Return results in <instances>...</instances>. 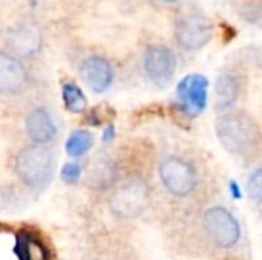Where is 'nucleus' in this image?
Listing matches in <instances>:
<instances>
[{
    "label": "nucleus",
    "mask_w": 262,
    "mask_h": 260,
    "mask_svg": "<svg viewBox=\"0 0 262 260\" xmlns=\"http://www.w3.org/2000/svg\"><path fill=\"white\" fill-rule=\"evenodd\" d=\"M150 201V193L147 185L140 179H129L120 184L111 199V211L120 219H135L144 213Z\"/></svg>",
    "instance_id": "3"
},
{
    "label": "nucleus",
    "mask_w": 262,
    "mask_h": 260,
    "mask_svg": "<svg viewBox=\"0 0 262 260\" xmlns=\"http://www.w3.org/2000/svg\"><path fill=\"white\" fill-rule=\"evenodd\" d=\"M15 173L26 187L41 190L52 181L55 156L46 146L29 144L15 156Z\"/></svg>",
    "instance_id": "2"
},
{
    "label": "nucleus",
    "mask_w": 262,
    "mask_h": 260,
    "mask_svg": "<svg viewBox=\"0 0 262 260\" xmlns=\"http://www.w3.org/2000/svg\"><path fill=\"white\" fill-rule=\"evenodd\" d=\"M80 74L88 87L97 93L107 90L114 81V69L111 63L98 55L88 57L80 66Z\"/></svg>",
    "instance_id": "9"
},
{
    "label": "nucleus",
    "mask_w": 262,
    "mask_h": 260,
    "mask_svg": "<svg viewBox=\"0 0 262 260\" xmlns=\"http://www.w3.org/2000/svg\"><path fill=\"white\" fill-rule=\"evenodd\" d=\"M216 135L221 146L239 158H252L262 150L259 124L246 112H229L218 118Z\"/></svg>",
    "instance_id": "1"
},
{
    "label": "nucleus",
    "mask_w": 262,
    "mask_h": 260,
    "mask_svg": "<svg viewBox=\"0 0 262 260\" xmlns=\"http://www.w3.org/2000/svg\"><path fill=\"white\" fill-rule=\"evenodd\" d=\"M160 178L166 190L178 198L189 196L195 190L198 182L196 172L192 164L177 156L166 158L161 162Z\"/></svg>",
    "instance_id": "6"
},
{
    "label": "nucleus",
    "mask_w": 262,
    "mask_h": 260,
    "mask_svg": "<svg viewBox=\"0 0 262 260\" xmlns=\"http://www.w3.org/2000/svg\"><path fill=\"white\" fill-rule=\"evenodd\" d=\"M175 37L184 51H198L212 40L213 26L203 14L187 12L177 20Z\"/></svg>",
    "instance_id": "5"
},
{
    "label": "nucleus",
    "mask_w": 262,
    "mask_h": 260,
    "mask_svg": "<svg viewBox=\"0 0 262 260\" xmlns=\"http://www.w3.org/2000/svg\"><path fill=\"white\" fill-rule=\"evenodd\" d=\"M158 2H163V3H175L178 0H158Z\"/></svg>",
    "instance_id": "22"
},
{
    "label": "nucleus",
    "mask_w": 262,
    "mask_h": 260,
    "mask_svg": "<svg viewBox=\"0 0 262 260\" xmlns=\"http://www.w3.org/2000/svg\"><path fill=\"white\" fill-rule=\"evenodd\" d=\"M207 89L209 81L204 75H186L177 86V100L180 109L189 116L200 115L207 104Z\"/></svg>",
    "instance_id": "7"
},
{
    "label": "nucleus",
    "mask_w": 262,
    "mask_h": 260,
    "mask_svg": "<svg viewBox=\"0 0 262 260\" xmlns=\"http://www.w3.org/2000/svg\"><path fill=\"white\" fill-rule=\"evenodd\" d=\"M61 98L64 107L71 113H81L86 109L88 100L83 90L74 83H64L61 87Z\"/></svg>",
    "instance_id": "16"
},
{
    "label": "nucleus",
    "mask_w": 262,
    "mask_h": 260,
    "mask_svg": "<svg viewBox=\"0 0 262 260\" xmlns=\"http://www.w3.org/2000/svg\"><path fill=\"white\" fill-rule=\"evenodd\" d=\"M239 97V83L238 80L230 75H221L215 83V104L218 110H227L232 107Z\"/></svg>",
    "instance_id": "13"
},
{
    "label": "nucleus",
    "mask_w": 262,
    "mask_h": 260,
    "mask_svg": "<svg viewBox=\"0 0 262 260\" xmlns=\"http://www.w3.org/2000/svg\"><path fill=\"white\" fill-rule=\"evenodd\" d=\"M11 46L14 49V52L17 55H31L34 54L38 46H40V38L34 31H20L14 35V38L11 40Z\"/></svg>",
    "instance_id": "17"
},
{
    "label": "nucleus",
    "mask_w": 262,
    "mask_h": 260,
    "mask_svg": "<svg viewBox=\"0 0 262 260\" xmlns=\"http://www.w3.org/2000/svg\"><path fill=\"white\" fill-rule=\"evenodd\" d=\"M25 130L32 144L46 146L57 136V126L46 109H32L25 118Z\"/></svg>",
    "instance_id": "10"
},
{
    "label": "nucleus",
    "mask_w": 262,
    "mask_h": 260,
    "mask_svg": "<svg viewBox=\"0 0 262 260\" xmlns=\"http://www.w3.org/2000/svg\"><path fill=\"white\" fill-rule=\"evenodd\" d=\"M117 179V167L115 164L107 158H97L92 161L88 170V184L92 188L103 190L111 185H114Z\"/></svg>",
    "instance_id": "12"
},
{
    "label": "nucleus",
    "mask_w": 262,
    "mask_h": 260,
    "mask_svg": "<svg viewBox=\"0 0 262 260\" xmlns=\"http://www.w3.org/2000/svg\"><path fill=\"white\" fill-rule=\"evenodd\" d=\"M114 136H115V129H114V126H107V127L104 129V133H103V141L107 143V141L114 139Z\"/></svg>",
    "instance_id": "20"
},
{
    "label": "nucleus",
    "mask_w": 262,
    "mask_h": 260,
    "mask_svg": "<svg viewBox=\"0 0 262 260\" xmlns=\"http://www.w3.org/2000/svg\"><path fill=\"white\" fill-rule=\"evenodd\" d=\"M95 260H107V259H95Z\"/></svg>",
    "instance_id": "23"
},
{
    "label": "nucleus",
    "mask_w": 262,
    "mask_h": 260,
    "mask_svg": "<svg viewBox=\"0 0 262 260\" xmlns=\"http://www.w3.org/2000/svg\"><path fill=\"white\" fill-rule=\"evenodd\" d=\"M203 225L209 239L220 248H232L239 241V224L224 207L209 208L203 218Z\"/></svg>",
    "instance_id": "4"
},
{
    "label": "nucleus",
    "mask_w": 262,
    "mask_h": 260,
    "mask_svg": "<svg viewBox=\"0 0 262 260\" xmlns=\"http://www.w3.org/2000/svg\"><path fill=\"white\" fill-rule=\"evenodd\" d=\"M230 190H232V195L236 198V199H239L241 198V192H239V187L235 184V182H230Z\"/></svg>",
    "instance_id": "21"
},
{
    "label": "nucleus",
    "mask_w": 262,
    "mask_h": 260,
    "mask_svg": "<svg viewBox=\"0 0 262 260\" xmlns=\"http://www.w3.org/2000/svg\"><path fill=\"white\" fill-rule=\"evenodd\" d=\"M28 83L25 66L12 55L0 54V93H18Z\"/></svg>",
    "instance_id": "11"
},
{
    "label": "nucleus",
    "mask_w": 262,
    "mask_h": 260,
    "mask_svg": "<svg viewBox=\"0 0 262 260\" xmlns=\"http://www.w3.org/2000/svg\"><path fill=\"white\" fill-rule=\"evenodd\" d=\"M94 146V135L88 130L78 129L71 132L66 139L64 149L71 158H81L84 156Z\"/></svg>",
    "instance_id": "15"
},
{
    "label": "nucleus",
    "mask_w": 262,
    "mask_h": 260,
    "mask_svg": "<svg viewBox=\"0 0 262 260\" xmlns=\"http://www.w3.org/2000/svg\"><path fill=\"white\" fill-rule=\"evenodd\" d=\"M143 67H144L147 78L154 84L164 87L172 81L175 75L177 57L169 48L155 44V46L147 48V51L144 52Z\"/></svg>",
    "instance_id": "8"
},
{
    "label": "nucleus",
    "mask_w": 262,
    "mask_h": 260,
    "mask_svg": "<svg viewBox=\"0 0 262 260\" xmlns=\"http://www.w3.org/2000/svg\"><path fill=\"white\" fill-rule=\"evenodd\" d=\"M15 254L18 260H49V251L45 244L31 233H21L17 238Z\"/></svg>",
    "instance_id": "14"
},
{
    "label": "nucleus",
    "mask_w": 262,
    "mask_h": 260,
    "mask_svg": "<svg viewBox=\"0 0 262 260\" xmlns=\"http://www.w3.org/2000/svg\"><path fill=\"white\" fill-rule=\"evenodd\" d=\"M60 175H61L63 182L72 185V184H77V182L80 181V178H81V175H83V169H81L80 164H77V162H74V161H72V162H66V164L61 167Z\"/></svg>",
    "instance_id": "18"
},
{
    "label": "nucleus",
    "mask_w": 262,
    "mask_h": 260,
    "mask_svg": "<svg viewBox=\"0 0 262 260\" xmlns=\"http://www.w3.org/2000/svg\"><path fill=\"white\" fill-rule=\"evenodd\" d=\"M247 190L253 201L262 204V169H258L252 173L247 182Z\"/></svg>",
    "instance_id": "19"
}]
</instances>
